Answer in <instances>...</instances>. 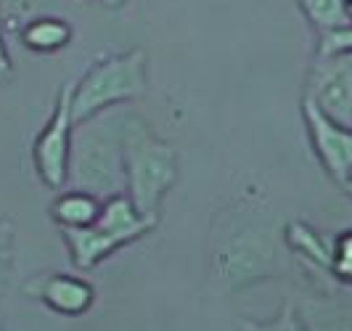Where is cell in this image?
Masks as SVG:
<instances>
[{
    "mask_svg": "<svg viewBox=\"0 0 352 331\" xmlns=\"http://www.w3.org/2000/svg\"><path fill=\"white\" fill-rule=\"evenodd\" d=\"M124 114L127 106L77 122L72 138L69 189L101 199L124 193Z\"/></svg>",
    "mask_w": 352,
    "mask_h": 331,
    "instance_id": "cell-1",
    "label": "cell"
},
{
    "mask_svg": "<svg viewBox=\"0 0 352 331\" xmlns=\"http://www.w3.org/2000/svg\"><path fill=\"white\" fill-rule=\"evenodd\" d=\"M180 175L175 146L162 140L138 111L124 114V193L141 215L159 223L164 196L173 191Z\"/></svg>",
    "mask_w": 352,
    "mask_h": 331,
    "instance_id": "cell-2",
    "label": "cell"
},
{
    "mask_svg": "<svg viewBox=\"0 0 352 331\" xmlns=\"http://www.w3.org/2000/svg\"><path fill=\"white\" fill-rule=\"evenodd\" d=\"M148 90V56L143 48L98 58L72 83V114L77 122L138 101Z\"/></svg>",
    "mask_w": 352,
    "mask_h": 331,
    "instance_id": "cell-3",
    "label": "cell"
},
{
    "mask_svg": "<svg viewBox=\"0 0 352 331\" xmlns=\"http://www.w3.org/2000/svg\"><path fill=\"white\" fill-rule=\"evenodd\" d=\"M289 246L283 242V228L270 223L247 220L233 226L226 242L214 252V273L230 292L254 286L260 281L281 276L286 268Z\"/></svg>",
    "mask_w": 352,
    "mask_h": 331,
    "instance_id": "cell-4",
    "label": "cell"
},
{
    "mask_svg": "<svg viewBox=\"0 0 352 331\" xmlns=\"http://www.w3.org/2000/svg\"><path fill=\"white\" fill-rule=\"evenodd\" d=\"M151 228H157V223L141 215L127 193H117V196L104 199L101 215L93 226L64 228L61 236L69 249L72 262L80 270H90L109 260L114 252L143 239Z\"/></svg>",
    "mask_w": 352,
    "mask_h": 331,
    "instance_id": "cell-5",
    "label": "cell"
},
{
    "mask_svg": "<svg viewBox=\"0 0 352 331\" xmlns=\"http://www.w3.org/2000/svg\"><path fill=\"white\" fill-rule=\"evenodd\" d=\"M77 120L72 114V83H64L43 130L32 143V164L40 183L51 191H58L69 180L72 138H74Z\"/></svg>",
    "mask_w": 352,
    "mask_h": 331,
    "instance_id": "cell-6",
    "label": "cell"
},
{
    "mask_svg": "<svg viewBox=\"0 0 352 331\" xmlns=\"http://www.w3.org/2000/svg\"><path fill=\"white\" fill-rule=\"evenodd\" d=\"M305 98L336 122L352 127V53H316L305 83Z\"/></svg>",
    "mask_w": 352,
    "mask_h": 331,
    "instance_id": "cell-7",
    "label": "cell"
},
{
    "mask_svg": "<svg viewBox=\"0 0 352 331\" xmlns=\"http://www.w3.org/2000/svg\"><path fill=\"white\" fill-rule=\"evenodd\" d=\"M302 120L320 167L334 183L344 189L352 180V127L336 122L334 117L320 111L305 96H302Z\"/></svg>",
    "mask_w": 352,
    "mask_h": 331,
    "instance_id": "cell-8",
    "label": "cell"
},
{
    "mask_svg": "<svg viewBox=\"0 0 352 331\" xmlns=\"http://www.w3.org/2000/svg\"><path fill=\"white\" fill-rule=\"evenodd\" d=\"M24 295L37 299L43 308L64 318H80L96 305V286L85 276L77 273H37L24 284Z\"/></svg>",
    "mask_w": 352,
    "mask_h": 331,
    "instance_id": "cell-9",
    "label": "cell"
},
{
    "mask_svg": "<svg viewBox=\"0 0 352 331\" xmlns=\"http://www.w3.org/2000/svg\"><path fill=\"white\" fill-rule=\"evenodd\" d=\"M283 242L289 246V252L294 257H300L305 265L318 268L320 273H331V242L334 236H323L318 228L307 226L302 220H294L289 226H283Z\"/></svg>",
    "mask_w": 352,
    "mask_h": 331,
    "instance_id": "cell-10",
    "label": "cell"
},
{
    "mask_svg": "<svg viewBox=\"0 0 352 331\" xmlns=\"http://www.w3.org/2000/svg\"><path fill=\"white\" fill-rule=\"evenodd\" d=\"M297 310L307 331H352V302L336 297H305Z\"/></svg>",
    "mask_w": 352,
    "mask_h": 331,
    "instance_id": "cell-11",
    "label": "cell"
},
{
    "mask_svg": "<svg viewBox=\"0 0 352 331\" xmlns=\"http://www.w3.org/2000/svg\"><path fill=\"white\" fill-rule=\"evenodd\" d=\"M21 45L32 53H58L74 40V27L64 17H35L21 27Z\"/></svg>",
    "mask_w": 352,
    "mask_h": 331,
    "instance_id": "cell-12",
    "label": "cell"
},
{
    "mask_svg": "<svg viewBox=\"0 0 352 331\" xmlns=\"http://www.w3.org/2000/svg\"><path fill=\"white\" fill-rule=\"evenodd\" d=\"M104 207V199L90 191L67 189L61 191L51 204V217L58 223V228H88L98 220Z\"/></svg>",
    "mask_w": 352,
    "mask_h": 331,
    "instance_id": "cell-13",
    "label": "cell"
},
{
    "mask_svg": "<svg viewBox=\"0 0 352 331\" xmlns=\"http://www.w3.org/2000/svg\"><path fill=\"white\" fill-rule=\"evenodd\" d=\"M307 24L320 35H331L352 24L347 0H297Z\"/></svg>",
    "mask_w": 352,
    "mask_h": 331,
    "instance_id": "cell-14",
    "label": "cell"
},
{
    "mask_svg": "<svg viewBox=\"0 0 352 331\" xmlns=\"http://www.w3.org/2000/svg\"><path fill=\"white\" fill-rule=\"evenodd\" d=\"M236 331H307L297 310L294 299H286L278 313L267 321H254V318H239L236 321Z\"/></svg>",
    "mask_w": 352,
    "mask_h": 331,
    "instance_id": "cell-15",
    "label": "cell"
},
{
    "mask_svg": "<svg viewBox=\"0 0 352 331\" xmlns=\"http://www.w3.org/2000/svg\"><path fill=\"white\" fill-rule=\"evenodd\" d=\"M14 268H16V223L0 217V299L8 292Z\"/></svg>",
    "mask_w": 352,
    "mask_h": 331,
    "instance_id": "cell-16",
    "label": "cell"
},
{
    "mask_svg": "<svg viewBox=\"0 0 352 331\" xmlns=\"http://www.w3.org/2000/svg\"><path fill=\"white\" fill-rule=\"evenodd\" d=\"M331 273L329 279H334L342 286H352V228L339 231L331 242Z\"/></svg>",
    "mask_w": 352,
    "mask_h": 331,
    "instance_id": "cell-17",
    "label": "cell"
},
{
    "mask_svg": "<svg viewBox=\"0 0 352 331\" xmlns=\"http://www.w3.org/2000/svg\"><path fill=\"white\" fill-rule=\"evenodd\" d=\"M316 53H320V56H326V53H352V24L339 30V32L318 37Z\"/></svg>",
    "mask_w": 352,
    "mask_h": 331,
    "instance_id": "cell-18",
    "label": "cell"
},
{
    "mask_svg": "<svg viewBox=\"0 0 352 331\" xmlns=\"http://www.w3.org/2000/svg\"><path fill=\"white\" fill-rule=\"evenodd\" d=\"M14 80V61H11V53L6 48V40H3V21H0V85H8Z\"/></svg>",
    "mask_w": 352,
    "mask_h": 331,
    "instance_id": "cell-19",
    "label": "cell"
},
{
    "mask_svg": "<svg viewBox=\"0 0 352 331\" xmlns=\"http://www.w3.org/2000/svg\"><path fill=\"white\" fill-rule=\"evenodd\" d=\"M101 3H104L106 8H122L127 0H101Z\"/></svg>",
    "mask_w": 352,
    "mask_h": 331,
    "instance_id": "cell-20",
    "label": "cell"
},
{
    "mask_svg": "<svg viewBox=\"0 0 352 331\" xmlns=\"http://www.w3.org/2000/svg\"><path fill=\"white\" fill-rule=\"evenodd\" d=\"M344 193H347V196H350V199H352V180H350V183H347V186H344Z\"/></svg>",
    "mask_w": 352,
    "mask_h": 331,
    "instance_id": "cell-21",
    "label": "cell"
},
{
    "mask_svg": "<svg viewBox=\"0 0 352 331\" xmlns=\"http://www.w3.org/2000/svg\"><path fill=\"white\" fill-rule=\"evenodd\" d=\"M0 331H6V329H3V326H0Z\"/></svg>",
    "mask_w": 352,
    "mask_h": 331,
    "instance_id": "cell-22",
    "label": "cell"
}]
</instances>
